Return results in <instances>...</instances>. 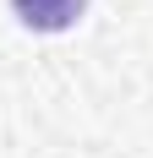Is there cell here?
<instances>
[{"label":"cell","instance_id":"obj_1","mask_svg":"<svg viewBox=\"0 0 153 158\" xmlns=\"http://www.w3.org/2000/svg\"><path fill=\"white\" fill-rule=\"evenodd\" d=\"M11 11L33 33H66L76 16L88 11V0H11Z\"/></svg>","mask_w":153,"mask_h":158}]
</instances>
